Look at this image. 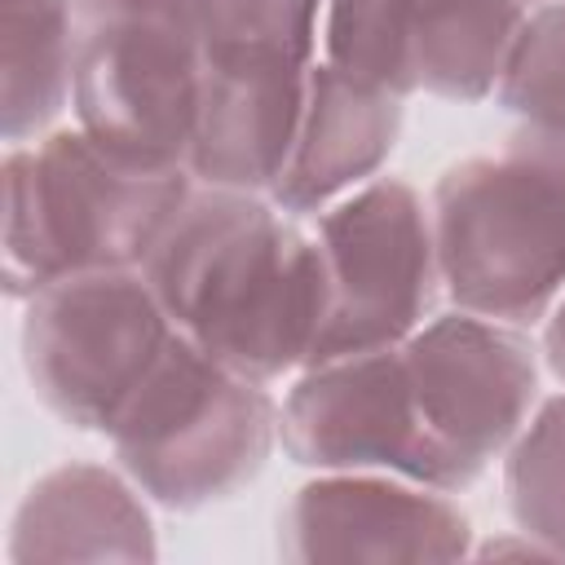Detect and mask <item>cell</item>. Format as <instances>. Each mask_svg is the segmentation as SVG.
Here are the masks:
<instances>
[{
  "instance_id": "cell-1",
  "label": "cell",
  "mask_w": 565,
  "mask_h": 565,
  "mask_svg": "<svg viewBox=\"0 0 565 565\" xmlns=\"http://www.w3.org/2000/svg\"><path fill=\"white\" fill-rule=\"evenodd\" d=\"M141 274L185 340L260 384L305 366L322 331L318 243L252 190H190Z\"/></svg>"
},
{
  "instance_id": "cell-2",
  "label": "cell",
  "mask_w": 565,
  "mask_h": 565,
  "mask_svg": "<svg viewBox=\"0 0 565 565\" xmlns=\"http://www.w3.org/2000/svg\"><path fill=\"white\" fill-rule=\"evenodd\" d=\"M190 168L53 128L4 154V291L26 300L84 269H141L190 199Z\"/></svg>"
},
{
  "instance_id": "cell-3",
  "label": "cell",
  "mask_w": 565,
  "mask_h": 565,
  "mask_svg": "<svg viewBox=\"0 0 565 565\" xmlns=\"http://www.w3.org/2000/svg\"><path fill=\"white\" fill-rule=\"evenodd\" d=\"M428 212L455 309L530 327L565 296V128L521 124L494 154L450 163Z\"/></svg>"
},
{
  "instance_id": "cell-4",
  "label": "cell",
  "mask_w": 565,
  "mask_h": 565,
  "mask_svg": "<svg viewBox=\"0 0 565 565\" xmlns=\"http://www.w3.org/2000/svg\"><path fill=\"white\" fill-rule=\"evenodd\" d=\"M106 437L141 494L194 512L256 481L278 437V406L260 380L221 366L172 331Z\"/></svg>"
},
{
  "instance_id": "cell-5",
  "label": "cell",
  "mask_w": 565,
  "mask_h": 565,
  "mask_svg": "<svg viewBox=\"0 0 565 565\" xmlns=\"http://www.w3.org/2000/svg\"><path fill=\"white\" fill-rule=\"evenodd\" d=\"M327 0H203V84L185 168L269 194L322 44Z\"/></svg>"
},
{
  "instance_id": "cell-6",
  "label": "cell",
  "mask_w": 565,
  "mask_h": 565,
  "mask_svg": "<svg viewBox=\"0 0 565 565\" xmlns=\"http://www.w3.org/2000/svg\"><path fill=\"white\" fill-rule=\"evenodd\" d=\"M203 0H75V119L115 150L185 163Z\"/></svg>"
},
{
  "instance_id": "cell-7",
  "label": "cell",
  "mask_w": 565,
  "mask_h": 565,
  "mask_svg": "<svg viewBox=\"0 0 565 565\" xmlns=\"http://www.w3.org/2000/svg\"><path fill=\"white\" fill-rule=\"evenodd\" d=\"M141 269L62 274L26 296L22 366L35 397L79 433H106L172 340Z\"/></svg>"
},
{
  "instance_id": "cell-8",
  "label": "cell",
  "mask_w": 565,
  "mask_h": 565,
  "mask_svg": "<svg viewBox=\"0 0 565 565\" xmlns=\"http://www.w3.org/2000/svg\"><path fill=\"white\" fill-rule=\"evenodd\" d=\"M327 313L305 366L402 344L433 318L441 269L433 212L402 177H371L340 203L322 207L313 230Z\"/></svg>"
},
{
  "instance_id": "cell-9",
  "label": "cell",
  "mask_w": 565,
  "mask_h": 565,
  "mask_svg": "<svg viewBox=\"0 0 565 565\" xmlns=\"http://www.w3.org/2000/svg\"><path fill=\"white\" fill-rule=\"evenodd\" d=\"M402 362L450 494L508 455L539 406V349L499 318L437 313L402 340Z\"/></svg>"
},
{
  "instance_id": "cell-10",
  "label": "cell",
  "mask_w": 565,
  "mask_h": 565,
  "mask_svg": "<svg viewBox=\"0 0 565 565\" xmlns=\"http://www.w3.org/2000/svg\"><path fill=\"white\" fill-rule=\"evenodd\" d=\"M278 437L300 468L397 472L450 490L446 468L424 433L402 344L305 366L278 411Z\"/></svg>"
},
{
  "instance_id": "cell-11",
  "label": "cell",
  "mask_w": 565,
  "mask_h": 565,
  "mask_svg": "<svg viewBox=\"0 0 565 565\" xmlns=\"http://www.w3.org/2000/svg\"><path fill=\"white\" fill-rule=\"evenodd\" d=\"M278 552L296 565L463 561L472 556V521L450 490L397 472H322L291 494Z\"/></svg>"
},
{
  "instance_id": "cell-12",
  "label": "cell",
  "mask_w": 565,
  "mask_h": 565,
  "mask_svg": "<svg viewBox=\"0 0 565 565\" xmlns=\"http://www.w3.org/2000/svg\"><path fill=\"white\" fill-rule=\"evenodd\" d=\"M402 132V97L358 84L327 62H313L305 106L269 199L287 216H309L366 185L393 154Z\"/></svg>"
},
{
  "instance_id": "cell-13",
  "label": "cell",
  "mask_w": 565,
  "mask_h": 565,
  "mask_svg": "<svg viewBox=\"0 0 565 565\" xmlns=\"http://www.w3.org/2000/svg\"><path fill=\"white\" fill-rule=\"evenodd\" d=\"M154 521L128 472L62 463L44 472L13 512L9 561H154Z\"/></svg>"
},
{
  "instance_id": "cell-14",
  "label": "cell",
  "mask_w": 565,
  "mask_h": 565,
  "mask_svg": "<svg viewBox=\"0 0 565 565\" xmlns=\"http://www.w3.org/2000/svg\"><path fill=\"white\" fill-rule=\"evenodd\" d=\"M75 106V0H0V132L40 137Z\"/></svg>"
},
{
  "instance_id": "cell-15",
  "label": "cell",
  "mask_w": 565,
  "mask_h": 565,
  "mask_svg": "<svg viewBox=\"0 0 565 565\" xmlns=\"http://www.w3.org/2000/svg\"><path fill=\"white\" fill-rule=\"evenodd\" d=\"M516 0H415L411 75L415 88L446 102H486L499 88L512 40L525 22Z\"/></svg>"
},
{
  "instance_id": "cell-16",
  "label": "cell",
  "mask_w": 565,
  "mask_h": 565,
  "mask_svg": "<svg viewBox=\"0 0 565 565\" xmlns=\"http://www.w3.org/2000/svg\"><path fill=\"white\" fill-rule=\"evenodd\" d=\"M411 4L415 0H327L322 4V62L393 97L415 93Z\"/></svg>"
},
{
  "instance_id": "cell-17",
  "label": "cell",
  "mask_w": 565,
  "mask_h": 565,
  "mask_svg": "<svg viewBox=\"0 0 565 565\" xmlns=\"http://www.w3.org/2000/svg\"><path fill=\"white\" fill-rule=\"evenodd\" d=\"M503 494L516 530L565 561V393L539 402L508 446Z\"/></svg>"
},
{
  "instance_id": "cell-18",
  "label": "cell",
  "mask_w": 565,
  "mask_h": 565,
  "mask_svg": "<svg viewBox=\"0 0 565 565\" xmlns=\"http://www.w3.org/2000/svg\"><path fill=\"white\" fill-rule=\"evenodd\" d=\"M499 106L534 128H565V0H539L503 62Z\"/></svg>"
},
{
  "instance_id": "cell-19",
  "label": "cell",
  "mask_w": 565,
  "mask_h": 565,
  "mask_svg": "<svg viewBox=\"0 0 565 565\" xmlns=\"http://www.w3.org/2000/svg\"><path fill=\"white\" fill-rule=\"evenodd\" d=\"M543 358L552 366V375L565 384V296L552 305V313L543 318Z\"/></svg>"
},
{
  "instance_id": "cell-20",
  "label": "cell",
  "mask_w": 565,
  "mask_h": 565,
  "mask_svg": "<svg viewBox=\"0 0 565 565\" xmlns=\"http://www.w3.org/2000/svg\"><path fill=\"white\" fill-rule=\"evenodd\" d=\"M516 4H525V9H534V4H539V0H516Z\"/></svg>"
}]
</instances>
